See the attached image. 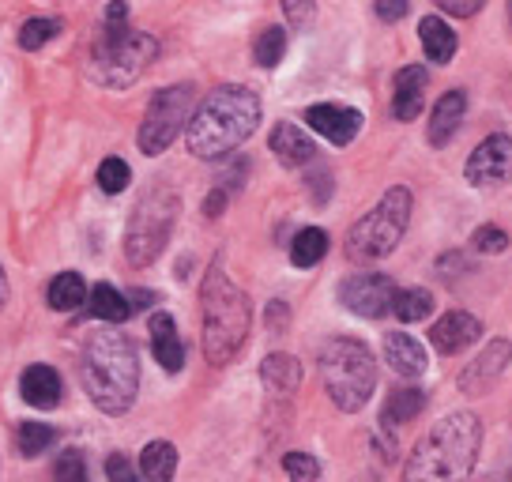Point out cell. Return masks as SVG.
<instances>
[{"mask_svg":"<svg viewBox=\"0 0 512 482\" xmlns=\"http://www.w3.org/2000/svg\"><path fill=\"white\" fill-rule=\"evenodd\" d=\"M260 125V98L249 87H215L189 117V151L196 159H223Z\"/></svg>","mask_w":512,"mask_h":482,"instance_id":"obj_1","label":"cell"},{"mask_svg":"<svg viewBox=\"0 0 512 482\" xmlns=\"http://www.w3.org/2000/svg\"><path fill=\"white\" fill-rule=\"evenodd\" d=\"M80 381L98 411L125 415L140 388V362L132 339L121 332H95L83 347Z\"/></svg>","mask_w":512,"mask_h":482,"instance_id":"obj_2","label":"cell"},{"mask_svg":"<svg viewBox=\"0 0 512 482\" xmlns=\"http://www.w3.org/2000/svg\"><path fill=\"white\" fill-rule=\"evenodd\" d=\"M482 445V426L475 415H448L422 437L411 452V460L403 467V475L411 482H441V479H467L475 456Z\"/></svg>","mask_w":512,"mask_h":482,"instance_id":"obj_3","label":"cell"},{"mask_svg":"<svg viewBox=\"0 0 512 482\" xmlns=\"http://www.w3.org/2000/svg\"><path fill=\"white\" fill-rule=\"evenodd\" d=\"M200 302H204V354L211 366H226L249 336V298L230 283L223 268H211Z\"/></svg>","mask_w":512,"mask_h":482,"instance_id":"obj_4","label":"cell"},{"mask_svg":"<svg viewBox=\"0 0 512 482\" xmlns=\"http://www.w3.org/2000/svg\"><path fill=\"white\" fill-rule=\"evenodd\" d=\"M320 377L339 411H362L377 388V362L358 339H328L320 351Z\"/></svg>","mask_w":512,"mask_h":482,"instance_id":"obj_5","label":"cell"},{"mask_svg":"<svg viewBox=\"0 0 512 482\" xmlns=\"http://www.w3.org/2000/svg\"><path fill=\"white\" fill-rule=\"evenodd\" d=\"M159 42L144 31H128L125 23H106L91 49V76L102 87H128L155 61Z\"/></svg>","mask_w":512,"mask_h":482,"instance_id":"obj_6","label":"cell"},{"mask_svg":"<svg viewBox=\"0 0 512 482\" xmlns=\"http://www.w3.org/2000/svg\"><path fill=\"white\" fill-rule=\"evenodd\" d=\"M411 223V193L407 189H388L381 196V204L369 211L366 219H358L347 238V257L358 264L388 257L400 245L403 230Z\"/></svg>","mask_w":512,"mask_h":482,"instance_id":"obj_7","label":"cell"},{"mask_svg":"<svg viewBox=\"0 0 512 482\" xmlns=\"http://www.w3.org/2000/svg\"><path fill=\"white\" fill-rule=\"evenodd\" d=\"M177 219V196L170 193H151L140 200V208L132 211V223L125 234V253L136 268H144L162 253V245L170 238Z\"/></svg>","mask_w":512,"mask_h":482,"instance_id":"obj_8","label":"cell"},{"mask_svg":"<svg viewBox=\"0 0 512 482\" xmlns=\"http://www.w3.org/2000/svg\"><path fill=\"white\" fill-rule=\"evenodd\" d=\"M189 117H192V87H162L144 113L140 151L144 155H162L177 140V132L185 129Z\"/></svg>","mask_w":512,"mask_h":482,"instance_id":"obj_9","label":"cell"},{"mask_svg":"<svg viewBox=\"0 0 512 482\" xmlns=\"http://www.w3.org/2000/svg\"><path fill=\"white\" fill-rule=\"evenodd\" d=\"M392 298H396V287L381 272H358L351 279H343V287H339V302L358 317H369V321L384 317L392 309Z\"/></svg>","mask_w":512,"mask_h":482,"instance_id":"obj_10","label":"cell"},{"mask_svg":"<svg viewBox=\"0 0 512 482\" xmlns=\"http://www.w3.org/2000/svg\"><path fill=\"white\" fill-rule=\"evenodd\" d=\"M464 170H467V181L482 185V189L512 181V140L509 136H486L475 147V155L467 159Z\"/></svg>","mask_w":512,"mask_h":482,"instance_id":"obj_11","label":"cell"},{"mask_svg":"<svg viewBox=\"0 0 512 482\" xmlns=\"http://www.w3.org/2000/svg\"><path fill=\"white\" fill-rule=\"evenodd\" d=\"M309 129L320 132L324 140H332L336 147L351 144L358 129H362V113L351 110V106H336V102H320V106H309L305 113Z\"/></svg>","mask_w":512,"mask_h":482,"instance_id":"obj_12","label":"cell"},{"mask_svg":"<svg viewBox=\"0 0 512 482\" xmlns=\"http://www.w3.org/2000/svg\"><path fill=\"white\" fill-rule=\"evenodd\" d=\"M509 362H512V343L509 339H494V343L460 373V388H464L467 396H479V392L497 385V377L509 370Z\"/></svg>","mask_w":512,"mask_h":482,"instance_id":"obj_13","label":"cell"},{"mask_svg":"<svg viewBox=\"0 0 512 482\" xmlns=\"http://www.w3.org/2000/svg\"><path fill=\"white\" fill-rule=\"evenodd\" d=\"M479 332H482L479 317H471V313H460V309H456V313H445L441 321L433 324L430 343L441 354H460L479 339Z\"/></svg>","mask_w":512,"mask_h":482,"instance_id":"obj_14","label":"cell"},{"mask_svg":"<svg viewBox=\"0 0 512 482\" xmlns=\"http://www.w3.org/2000/svg\"><path fill=\"white\" fill-rule=\"evenodd\" d=\"M426 68L422 65H407L396 72V91H392V113L396 121H415L422 106H426Z\"/></svg>","mask_w":512,"mask_h":482,"instance_id":"obj_15","label":"cell"},{"mask_svg":"<svg viewBox=\"0 0 512 482\" xmlns=\"http://www.w3.org/2000/svg\"><path fill=\"white\" fill-rule=\"evenodd\" d=\"M151 351L166 373H177L185 366V343L177 336V324L170 313H155L151 317Z\"/></svg>","mask_w":512,"mask_h":482,"instance_id":"obj_16","label":"cell"},{"mask_svg":"<svg viewBox=\"0 0 512 482\" xmlns=\"http://www.w3.org/2000/svg\"><path fill=\"white\" fill-rule=\"evenodd\" d=\"M384 362L400 373V377H418V373L426 370V351H422V343L415 336L388 332L384 336Z\"/></svg>","mask_w":512,"mask_h":482,"instance_id":"obj_17","label":"cell"},{"mask_svg":"<svg viewBox=\"0 0 512 482\" xmlns=\"http://www.w3.org/2000/svg\"><path fill=\"white\" fill-rule=\"evenodd\" d=\"M272 151L283 166H305V162H313V155H317L313 140L294 121H279L272 129Z\"/></svg>","mask_w":512,"mask_h":482,"instance_id":"obj_18","label":"cell"},{"mask_svg":"<svg viewBox=\"0 0 512 482\" xmlns=\"http://www.w3.org/2000/svg\"><path fill=\"white\" fill-rule=\"evenodd\" d=\"M19 392H23V400L38 407V411H49V407H57L61 403V377L57 370H49V366H31V370H23V381H19Z\"/></svg>","mask_w":512,"mask_h":482,"instance_id":"obj_19","label":"cell"},{"mask_svg":"<svg viewBox=\"0 0 512 482\" xmlns=\"http://www.w3.org/2000/svg\"><path fill=\"white\" fill-rule=\"evenodd\" d=\"M418 38H422V49L433 65H448L456 57V31L448 27L441 16H426L418 23Z\"/></svg>","mask_w":512,"mask_h":482,"instance_id":"obj_20","label":"cell"},{"mask_svg":"<svg viewBox=\"0 0 512 482\" xmlns=\"http://www.w3.org/2000/svg\"><path fill=\"white\" fill-rule=\"evenodd\" d=\"M464 110H467V95L464 91H448L441 102H437V110H433V121H430V144L441 147L448 144L456 129H460V121H464Z\"/></svg>","mask_w":512,"mask_h":482,"instance_id":"obj_21","label":"cell"},{"mask_svg":"<svg viewBox=\"0 0 512 482\" xmlns=\"http://www.w3.org/2000/svg\"><path fill=\"white\" fill-rule=\"evenodd\" d=\"M87 309L95 313L98 321H110V324L128 321V313H132L128 298L117 287H110V283H98V287L87 294Z\"/></svg>","mask_w":512,"mask_h":482,"instance_id":"obj_22","label":"cell"},{"mask_svg":"<svg viewBox=\"0 0 512 482\" xmlns=\"http://www.w3.org/2000/svg\"><path fill=\"white\" fill-rule=\"evenodd\" d=\"M422 407H426L422 388H396V392L384 400L381 422H384V426H403V422H411Z\"/></svg>","mask_w":512,"mask_h":482,"instance_id":"obj_23","label":"cell"},{"mask_svg":"<svg viewBox=\"0 0 512 482\" xmlns=\"http://www.w3.org/2000/svg\"><path fill=\"white\" fill-rule=\"evenodd\" d=\"M260 377H264V385L275 388V392H294L298 381H302V366H298V358H290V354H272V358H264Z\"/></svg>","mask_w":512,"mask_h":482,"instance_id":"obj_24","label":"cell"},{"mask_svg":"<svg viewBox=\"0 0 512 482\" xmlns=\"http://www.w3.org/2000/svg\"><path fill=\"white\" fill-rule=\"evenodd\" d=\"M140 471H144V479H151V482L174 479L177 449L170 445V441H151V445L144 449V456H140Z\"/></svg>","mask_w":512,"mask_h":482,"instance_id":"obj_25","label":"cell"},{"mask_svg":"<svg viewBox=\"0 0 512 482\" xmlns=\"http://www.w3.org/2000/svg\"><path fill=\"white\" fill-rule=\"evenodd\" d=\"M83 302H87V283L76 272H64L49 283V306L57 309V313H72Z\"/></svg>","mask_w":512,"mask_h":482,"instance_id":"obj_26","label":"cell"},{"mask_svg":"<svg viewBox=\"0 0 512 482\" xmlns=\"http://www.w3.org/2000/svg\"><path fill=\"white\" fill-rule=\"evenodd\" d=\"M324 253H328V234H324L320 226H305L302 234H294V241H290V260H294L298 268L320 264Z\"/></svg>","mask_w":512,"mask_h":482,"instance_id":"obj_27","label":"cell"},{"mask_svg":"<svg viewBox=\"0 0 512 482\" xmlns=\"http://www.w3.org/2000/svg\"><path fill=\"white\" fill-rule=\"evenodd\" d=\"M433 309V294L422 287H407V290H396V298H392V313L400 317L403 324H415V321H426Z\"/></svg>","mask_w":512,"mask_h":482,"instance_id":"obj_28","label":"cell"},{"mask_svg":"<svg viewBox=\"0 0 512 482\" xmlns=\"http://www.w3.org/2000/svg\"><path fill=\"white\" fill-rule=\"evenodd\" d=\"M253 53L260 68H275L283 61V53H287V31H283V27H264L260 38H256Z\"/></svg>","mask_w":512,"mask_h":482,"instance_id":"obj_29","label":"cell"},{"mask_svg":"<svg viewBox=\"0 0 512 482\" xmlns=\"http://www.w3.org/2000/svg\"><path fill=\"white\" fill-rule=\"evenodd\" d=\"M49 445H57V430L53 426H46V422H23L19 426V452L23 456H38Z\"/></svg>","mask_w":512,"mask_h":482,"instance_id":"obj_30","label":"cell"},{"mask_svg":"<svg viewBox=\"0 0 512 482\" xmlns=\"http://www.w3.org/2000/svg\"><path fill=\"white\" fill-rule=\"evenodd\" d=\"M61 34V19H27L23 23V31H19V46L34 53V49H42L46 42H53Z\"/></svg>","mask_w":512,"mask_h":482,"instance_id":"obj_31","label":"cell"},{"mask_svg":"<svg viewBox=\"0 0 512 482\" xmlns=\"http://www.w3.org/2000/svg\"><path fill=\"white\" fill-rule=\"evenodd\" d=\"M128 177H132V170H128L125 159H106L102 166H98V185H102V193H125Z\"/></svg>","mask_w":512,"mask_h":482,"instance_id":"obj_32","label":"cell"},{"mask_svg":"<svg viewBox=\"0 0 512 482\" xmlns=\"http://www.w3.org/2000/svg\"><path fill=\"white\" fill-rule=\"evenodd\" d=\"M471 245H475L479 253H505V249H509V234H505L501 226H479V230L471 234Z\"/></svg>","mask_w":512,"mask_h":482,"instance_id":"obj_33","label":"cell"},{"mask_svg":"<svg viewBox=\"0 0 512 482\" xmlns=\"http://www.w3.org/2000/svg\"><path fill=\"white\" fill-rule=\"evenodd\" d=\"M283 467H287V475H294V479H305V482L320 475V464L313 460V456H305V452H287Z\"/></svg>","mask_w":512,"mask_h":482,"instance_id":"obj_34","label":"cell"},{"mask_svg":"<svg viewBox=\"0 0 512 482\" xmlns=\"http://www.w3.org/2000/svg\"><path fill=\"white\" fill-rule=\"evenodd\" d=\"M283 12L294 23V31H305L313 23V16H317V4L313 0H283Z\"/></svg>","mask_w":512,"mask_h":482,"instance_id":"obj_35","label":"cell"},{"mask_svg":"<svg viewBox=\"0 0 512 482\" xmlns=\"http://www.w3.org/2000/svg\"><path fill=\"white\" fill-rule=\"evenodd\" d=\"M53 471H57V479H64V482H83V475H87L80 452H64Z\"/></svg>","mask_w":512,"mask_h":482,"instance_id":"obj_36","label":"cell"},{"mask_svg":"<svg viewBox=\"0 0 512 482\" xmlns=\"http://www.w3.org/2000/svg\"><path fill=\"white\" fill-rule=\"evenodd\" d=\"M437 8H445L448 16H460V19H467V16H475L486 0H433Z\"/></svg>","mask_w":512,"mask_h":482,"instance_id":"obj_37","label":"cell"},{"mask_svg":"<svg viewBox=\"0 0 512 482\" xmlns=\"http://www.w3.org/2000/svg\"><path fill=\"white\" fill-rule=\"evenodd\" d=\"M373 8H377V16H381L384 23H396V19L407 16V0H377Z\"/></svg>","mask_w":512,"mask_h":482,"instance_id":"obj_38","label":"cell"},{"mask_svg":"<svg viewBox=\"0 0 512 482\" xmlns=\"http://www.w3.org/2000/svg\"><path fill=\"white\" fill-rule=\"evenodd\" d=\"M106 475H110L113 482H128L132 479V464H128L125 456H110V460H106Z\"/></svg>","mask_w":512,"mask_h":482,"instance_id":"obj_39","label":"cell"},{"mask_svg":"<svg viewBox=\"0 0 512 482\" xmlns=\"http://www.w3.org/2000/svg\"><path fill=\"white\" fill-rule=\"evenodd\" d=\"M128 19V4L125 0H113L110 8H106V23H125Z\"/></svg>","mask_w":512,"mask_h":482,"instance_id":"obj_40","label":"cell"},{"mask_svg":"<svg viewBox=\"0 0 512 482\" xmlns=\"http://www.w3.org/2000/svg\"><path fill=\"white\" fill-rule=\"evenodd\" d=\"M4 298H8V279H4V272H0V306H4Z\"/></svg>","mask_w":512,"mask_h":482,"instance_id":"obj_41","label":"cell"},{"mask_svg":"<svg viewBox=\"0 0 512 482\" xmlns=\"http://www.w3.org/2000/svg\"><path fill=\"white\" fill-rule=\"evenodd\" d=\"M509 23H512V0H509Z\"/></svg>","mask_w":512,"mask_h":482,"instance_id":"obj_42","label":"cell"}]
</instances>
